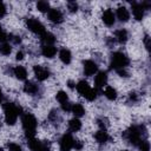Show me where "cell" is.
<instances>
[{
    "mask_svg": "<svg viewBox=\"0 0 151 151\" xmlns=\"http://www.w3.org/2000/svg\"><path fill=\"white\" fill-rule=\"evenodd\" d=\"M7 147L9 151H22L21 150V146L19 144H15V143H8L7 144Z\"/></svg>",
    "mask_w": 151,
    "mask_h": 151,
    "instance_id": "31",
    "label": "cell"
},
{
    "mask_svg": "<svg viewBox=\"0 0 151 151\" xmlns=\"http://www.w3.org/2000/svg\"><path fill=\"white\" fill-rule=\"evenodd\" d=\"M130 100H132V101H136V100H137L136 93H130Z\"/></svg>",
    "mask_w": 151,
    "mask_h": 151,
    "instance_id": "39",
    "label": "cell"
},
{
    "mask_svg": "<svg viewBox=\"0 0 151 151\" xmlns=\"http://www.w3.org/2000/svg\"><path fill=\"white\" fill-rule=\"evenodd\" d=\"M144 42H145L146 50H150V38H149V35H145V38H144Z\"/></svg>",
    "mask_w": 151,
    "mask_h": 151,
    "instance_id": "36",
    "label": "cell"
},
{
    "mask_svg": "<svg viewBox=\"0 0 151 151\" xmlns=\"http://www.w3.org/2000/svg\"><path fill=\"white\" fill-rule=\"evenodd\" d=\"M129 65V58L122 53V52H114L111 55V61H110V66L111 68H114L116 71L118 70H123Z\"/></svg>",
    "mask_w": 151,
    "mask_h": 151,
    "instance_id": "3",
    "label": "cell"
},
{
    "mask_svg": "<svg viewBox=\"0 0 151 151\" xmlns=\"http://www.w3.org/2000/svg\"><path fill=\"white\" fill-rule=\"evenodd\" d=\"M94 138H96V140H97L98 143H100V144H104V143H106V142L110 139V136L107 134V132H106L105 130H100V131L96 132V134H94Z\"/></svg>",
    "mask_w": 151,
    "mask_h": 151,
    "instance_id": "19",
    "label": "cell"
},
{
    "mask_svg": "<svg viewBox=\"0 0 151 151\" xmlns=\"http://www.w3.org/2000/svg\"><path fill=\"white\" fill-rule=\"evenodd\" d=\"M71 107H72V105H71V103H70L68 100L61 104V109H63L64 111H66V112H68V111H71Z\"/></svg>",
    "mask_w": 151,
    "mask_h": 151,
    "instance_id": "33",
    "label": "cell"
},
{
    "mask_svg": "<svg viewBox=\"0 0 151 151\" xmlns=\"http://www.w3.org/2000/svg\"><path fill=\"white\" fill-rule=\"evenodd\" d=\"M0 151H4V150H2V149H1V147H0Z\"/></svg>",
    "mask_w": 151,
    "mask_h": 151,
    "instance_id": "42",
    "label": "cell"
},
{
    "mask_svg": "<svg viewBox=\"0 0 151 151\" xmlns=\"http://www.w3.org/2000/svg\"><path fill=\"white\" fill-rule=\"evenodd\" d=\"M40 40L45 44V46H52V44H54L55 41V37L50 32H45L44 34L40 35Z\"/></svg>",
    "mask_w": 151,
    "mask_h": 151,
    "instance_id": "16",
    "label": "cell"
},
{
    "mask_svg": "<svg viewBox=\"0 0 151 151\" xmlns=\"http://www.w3.org/2000/svg\"><path fill=\"white\" fill-rule=\"evenodd\" d=\"M26 25H27V28L33 32L34 34H38V35H41L44 34L46 31H45V26L35 18H28L26 20Z\"/></svg>",
    "mask_w": 151,
    "mask_h": 151,
    "instance_id": "6",
    "label": "cell"
},
{
    "mask_svg": "<svg viewBox=\"0 0 151 151\" xmlns=\"http://www.w3.org/2000/svg\"><path fill=\"white\" fill-rule=\"evenodd\" d=\"M71 111L73 112L76 118L77 117H81V116L85 114V109H84V106L81 104H73L72 107H71Z\"/></svg>",
    "mask_w": 151,
    "mask_h": 151,
    "instance_id": "22",
    "label": "cell"
},
{
    "mask_svg": "<svg viewBox=\"0 0 151 151\" xmlns=\"http://www.w3.org/2000/svg\"><path fill=\"white\" fill-rule=\"evenodd\" d=\"M67 8H68V11H70L71 13H74V12L78 11V4H77L76 1H68Z\"/></svg>",
    "mask_w": 151,
    "mask_h": 151,
    "instance_id": "30",
    "label": "cell"
},
{
    "mask_svg": "<svg viewBox=\"0 0 151 151\" xmlns=\"http://www.w3.org/2000/svg\"><path fill=\"white\" fill-rule=\"evenodd\" d=\"M33 72H34V76L35 78L39 80V81H44L46 80L48 77H50V71L44 67V66H40V65H35L33 67Z\"/></svg>",
    "mask_w": 151,
    "mask_h": 151,
    "instance_id": "8",
    "label": "cell"
},
{
    "mask_svg": "<svg viewBox=\"0 0 151 151\" xmlns=\"http://www.w3.org/2000/svg\"><path fill=\"white\" fill-rule=\"evenodd\" d=\"M21 123H22V127L25 130L26 133V138L31 139L34 138L35 134V127H37V119L32 113H24L22 118H21Z\"/></svg>",
    "mask_w": 151,
    "mask_h": 151,
    "instance_id": "2",
    "label": "cell"
},
{
    "mask_svg": "<svg viewBox=\"0 0 151 151\" xmlns=\"http://www.w3.org/2000/svg\"><path fill=\"white\" fill-rule=\"evenodd\" d=\"M117 17L122 22H125L130 19V13L124 6H120V7L117 8Z\"/></svg>",
    "mask_w": 151,
    "mask_h": 151,
    "instance_id": "15",
    "label": "cell"
},
{
    "mask_svg": "<svg viewBox=\"0 0 151 151\" xmlns=\"http://www.w3.org/2000/svg\"><path fill=\"white\" fill-rule=\"evenodd\" d=\"M22 109L19 105H15L13 103H6L4 105V112H5V122L8 125H14L17 123V119L19 114H21Z\"/></svg>",
    "mask_w": 151,
    "mask_h": 151,
    "instance_id": "1",
    "label": "cell"
},
{
    "mask_svg": "<svg viewBox=\"0 0 151 151\" xmlns=\"http://www.w3.org/2000/svg\"><path fill=\"white\" fill-rule=\"evenodd\" d=\"M27 144H28V147L31 149V151H47L48 150L46 143H42V142H40L35 138L28 139Z\"/></svg>",
    "mask_w": 151,
    "mask_h": 151,
    "instance_id": "9",
    "label": "cell"
},
{
    "mask_svg": "<svg viewBox=\"0 0 151 151\" xmlns=\"http://www.w3.org/2000/svg\"><path fill=\"white\" fill-rule=\"evenodd\" d=\"M104 94H105V97H106L107 99H110V100H114V99L117 98V91H116V88H113L112 86H106V88H105V91H104Z\"/></svg>",
    "mask_w": 151,
    "mask_h": 151,
    "instance_id": "25",
    "label": "cell"
},
{
    "mask_svg": "<svg viewBox=\"0 0 151 151\" xmlns=\"http://www.w3.org/2000/svg\"><path fill=\"white\" fill-rule=\"evenodd\" d=\"M101 20H103V22H104L106 26H112V25L114 24V21H116L113 12H112L110 8H109V9H105V11L103 12V14H101Z\"/></svg>",
    "mask_w": 151,
    "mask_h": 151,
    "instance_id": "12",
    "label": "cell"
},
{
    "mask_svg": "<svg viewBox=\"0 0 151 151\" xmlns=\"http://www.w3.org/2000/svg\"><path fill=\"white\" fill-rule=\"evenodd\" d=\"M59 58L64 64H70L71 59H72V55H71V52L67 48H61L60 52H59Z\"/></svg>",
    "mask_w": 151,
    "mask_h": 151,
    "instance_id": "18",
    "label": "cell"
},
{
    "mask_svg": "<svg viewBox=\"0 0 151 151\" xmlns=\"http://www.w3.org/2000/svg\"><path fill=\"white\" fill-rule=\"evenodd\" d=\"M48 19H50V21H52L54 24H60L64 20V15H63V13H61L60 9L51 8L48 11Z\"/></svg>",
    "mask_w": 151,
    "mask_h": 151,
    "instance_id": "11",
    "label": "cell"
},
{
    "mask_svg": "<svg viewBox=\"0 0 151 151\" xmlns=\"http://www.w3.org/2000/svg\"><path fill=\"white\" fill-rule=\"evenodd\" d=\"M12 52V47L9 44H6V42H2L0 45V53L4 54V55H8L9 53Z\"/></svg>",
    "mask_w": 151,
    "mask_h": 151,
    "instance_id": "27",
    "label": "cell"
},
{
    "mask_svg": "<svg viewBox=\"0 0 151 151\" xmlns=\"http://www.w3.org/2000/svg\"><path fill=\"white\" fill-rule=\"evenodd\" d=\"M138 147L140 151H150V143L147 140H142L138 144Z\"/></svg>",
    "mask_w": 151,
    "mask_h": 151,
    "instance_id": "29",
    "label": "cell"
},
{
    "mask_svg": "<svg viewBox=\"0 0 151 151\" xmlns=\"http://www.w3.org/2000/svg\"><path fill=\"white\" fill-rule=\"evenodd\" d=\"M74 139L72 138L71 133H65L60 139V151H71L73 147Z\"/></svg>",
    "mask_w": 151,
    "mask_h": 151,
    "instance_id": "7",
    "label": "cell"
},
{
    "mask_svg": "<svg viewBox=\"0 0 151 151\" xmlns=\"http://www.w3.org/2000/svg\"><path fill=\"white\" fill-rule=\"evenodd\" d=\"M107 83V74L106 72H98L96 78H94V85L97 88H101L106 85Z\"/></svg>",
    "mask_w": 151,
    "mask_h": 151,
    "instance_id": "13",
    "label": "cell"
},
{
    "mask_svg": "<svg viewBox=\"0 0 151 151\" xmlns=\"http://www.w3.org/2000/svg\"><path fill=\"white\" fill-rule=\"evenodd\" d=\"M68 129H70V131H72V132H77L78 130L81 129V122H80L78 118L71 119V120L68 122Z\"/></svg>",
    "mask_w": 151,
    "mask_h": 151,
    "instance_id": "23",
    "label": "cell"
},
{
    "mask_svg": "<svg viewBox=\"0 0 151 151\" xmlns=\"http://www.w3.org/2000/svg\"><path fill=\"white\" fill-rule=\"evenodd\" d=\"M6 12H7V9H6V6H5V4L0 1V18L5 17Z\"/></svg>",
    "mask_w": 151,
    "mask_h": 151,
    "instance_id": "34",
    "label": "cell"
},
{
    "mask_svg": "<svg viewBox=\"0 0 151 151\" xmlns=\"http://www.w3.org/2000/svg\"><path fill=\"white\" fill-rule=\"evenodd\" d=\"M76 88H77V91L84 97V98H86L87 100H94L96 98H97V91L94 90V88H91L90 87V85H88V83L87 81H85V80H80L77 85H76Z\"/></svg>",
    "mask_w": 151,
    "mask_h": 151,
    "instance_id": "4",
    "label": "cell"
},
{
    "mask_svg": "<svg viewBox=\"0 0 151 151\" xmlns=\"http://www.w3.org/2000/svg\"><path fill=\"white\" fill-rule=\"evenodd\" d=\"M83 65H84V73H85V76H87V77L93 76V74L98 71L97 64H96L94 61H92V60H84Z\"/></svg>",
    "mask_w": 151,
    "mask_h": 151,
    "instance_id": "10",
    "label": "cell"
},
{
    "mask_svg": "<svg viewBox=\"0 0 151 151\" xmlns=\"http://www.w3.org/2000/svg\"><path fill=\"white\" fill-rule=\"evenodd\" d=\"M13 73H14V76L19 80H25L27 78V71H26V68L24 66H17V67H14Z\"/></svg>",
    "mask_w": 151,
    "mask_h": 151,
    "instance_id": "17",
    "label": "cell"
},
{
    "mask_svg": "<svg viewBox=\"0 0 151 151\" xmlns=\"http://www.w3.org/2000/svg\"><path fill=\"white\" fill-rule=\"evenodd\" d=\"M24 91L28 94H35L38 92V86L33 81H26L24 85Z\"/></svg>",
    "mask_w": 151,
    "mask_h": 151,
    "instance_id": "21",
    "label": "cell"
},
{
    "mask_svg": "<svg viewBox=\"0 0 151 151\" xmlns=\"http://www.w3.org/2000/svg\"><path fill=\"white\" fill-rule=\"evenodd\" d=\"M8 39H11L14 44H18V42H20V37H13V35H11V38H8Z\"/></svg>",
    "mask_w": 151,
    "mask_h": 151,
    "instance_id": "37",
    "label": "cell"
},
{
    "mask_svg": "<svg viewBox=\"0 0 151 151\" xmlns=\"http://www.w3.org/2000/svg\"><path fill=\"white\" fill-rule=\"evenodd\" d=\"M37 8L38 11H40L41 13H45V12H48L51 8H50V4L45 0H40L37 2Z\"/></svg>",
    "mask_w": 151,
    "mask_h": 151,
    "instance_id": "26",
    "label": "cell"
},
{
    "mask_svg": "<svg viewBox=\"0 0 151 151\" xmlns=\"http://www.w3.org/2000/svg\"><path fill=\"white\" fill-rule=\"evenodd\" d=\"M41 53L46 58H53L55 55V53H57V48L54 46H42Z\"/></svg>",
    "mask_w": 151,
    "mask_h": 151,
    "instance_id": "20",
    "label": "cell"
},
{
    "mask_svg": "<svg viewBox=\"0 0 151 151\" xmlns=\"http://www.w3.org/2000/svg\"><path fill=\"white\" fill-rule=\"evenodd\" d=\"M142 127L140 126H131L129 130L125 131L124 137L129 140L132 145H138L142 142Z\"/></svg>",
    "mask_w": 151,
    "mask_h": 151,
    "instance_id": "5",
    "label": "cell"
},
{
    "mask_svg": "<svg viewBox=\"0 0 151 151\" xmlns=\"http://www.w3.org/2000/svg\"><path fill=\"white\" fill-rule=\"evenodd\" d=\"M132 14L136 20H142L144 17V8L142 4H132Z\"/></svg>",
    "mask_w": 151,
    "mask_h": 151,
    "instance_id": "14",
    "label": "cell"
},
{
    "mask_svg": "<svg viewBox=\"0 0 151 151\" xmlns=\"http://www.w3.org/2000/svg\"><path fill=\"white\" fill-rule=\"evenodd\" d=\"M7 39H8V37H7L6 32H5V31L2 29V27L0 26V42H5Z\"/></svg>",
    "mask_w": 151,
    "mask_h": 151,
    "instance_id": "32",
    "label": "cell"
},
{
    "mask_svg": "<svg viewBox=\"0 0 151 151\" xmlns=\"http://www.w3.org/2000/svg\"><path fill=\"white\" fill-rule=\"evenodd\" d=\"M123 151H129V150H123Z\"/></svg>",
    "mask_w": 151,
    "mask_h": 151,
    "instance_id": "43",
    "label": "cell"
},
{
    "mask_svg": "<svg viewBox=\"0 0 151 151\" xmlns=\"http://www.w3.org/2000/svg\"><path fill=\"white\" fill-rule=\"evenodd\" d=\"M55 98H57V100H58L60 104H63V103H65V101L68 100V97H67L66 92H64V91H59V92L57 93Z\"/></svg>",
    "mask_w": 151,
    "mask_h": 151,
    "instance_id": "28",
    "label": "cell"
},
{
    "mask_svg": "<svg viewBox=\"0 0 151 151\" xmlns=\"http://www.w3.org/2000/svg\"><path fill=\"white\" fill-rule=\"evenodd\" d=\"M2 101V91H1V88H0V103Z\"/></svg>",
    "mask_w": 151,
    "mask_h": 151,
    "instance_id": "41",
    "label": "cell"
},
{
    "mask_svg": "<svg viewBox=\"0 0 151 151\" xmlns=\"http://www.w3.org/2000/svg\"><path fill=\"white\" fill-rule=\"evenodd\" d=\"M73 147H74L76 150H80V149L83 147V143H81L80 140H74V142H73Z\"/></svg>",
    "mask_w": 151,
    "mask_h": 151,
    "instance_id": "35",
    "label": "cell"
},
{
    "mask_svg": "<svg viewBox=\"0 0 151 151\" xmlns=\"http://www.w3.org/2000/svg\"><path fill=\"white\" fill-rule=\"evenodd\" d=\"M67 85H68L70 88H74V85H76V84H74L72 80H68V81H67Z\"/></svg>",
    "mask_w": 151,
    "mask_h": 151,
    "instance_id": "40",
    "label": "cell"
},
{
    "mask_svg": "<svg viewBox=\"0 0 151 151\" xmlns=\"http://www.w3.org/2000/svg\"><path fill=\"white\" fill-rule=\"evenodd\" d=\"M116 38H117V40L120 42V44H124V42H126V40H127V31L126 29H124V28H120V29H118V31H116Z\"/></svg>",
    "mask_w": 151,
    "mask_h": 151,
    "instance_id": "24",
    "label": "cell"
},
{
    "mask_svg": "<svg viewBox=\"0 0 151 151\" xmlns=\"http://www.w3.org/2000/svg\"><path fill=\"white\" fill-rule=\"evenodd\" d=\"M15 58H17V60H21V59L24 58V52H22V51H19V52L17 53V57H15Z\"/></svg>",
    "mask_w": 151,
    "mask_h": 151,
    "instance_id": "38",
    "label": "cell"
}]
</instances>
